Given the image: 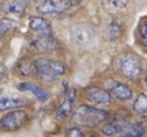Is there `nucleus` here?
<instances>
[{
    "mask_svg": "<svg viewBox=\"0 0 147 137\" xmlns=\"http://www.w3.org/2000/svg\"><path fill=\"white\" fill-rule=\"evenodd\" d=\"M74 96H76V93L73 90H69L66 93L63 102H62L59 110H57V117L59 118H66L67 115L71 113L72 107H73V102H74Z\"/></svg>",
    "mask_w": 147,
    "mask_h": 137,
    "instance_id": "2eb2a0df",
    "label": "nucleus"
},
{
    "mask_svg": "<svg viewBox=\"0 0 147 137\" xmlns=\"http://www.w3.org/2000/svg\"><path fill=\"white\" fill-rule=\"evenodd\" d=\"M138 34L141 44L147 47V21H142L138 28Z\"/></svg>",
    "mask_w": 147,
    "mask_h": 137,
    "instance_id": "412c9836",
    "label": "nucleus"
},
{
    "mask_svg": "<svg viewBox=\"0 0 147 137\" xmlns=\"http://www.w3.org/2000/svg\"><path fill=\"white\" fill-rule=\"evenodd\" d=\"M18 90L20 91H30L35 96V98L40 102H46L49 99V93L46 92L44 89H41L40 86H36L34 84L21 83L18 85Z\"/></svg>",
    "mask_w": 147,
    "mask_h": 137,
    "instance_id": "f8f14e48",
    "label": "nucleus"
},
{
    "mask_svg": "<svg viewBox=\"0 0 147 137\" xmlns=\"http://www.w3.org/2000/svg\"><path fill=\"white\" fill-rule=\"evenodd\" d=\"M66 137H84V135L78 128H72L67 131Z\"/></svg>",
    "mask_w": 147,
    "mask_h": 137,
    "instance_id": "4be33fe9",
    "label": "nucleus"
},
{
    "mask_svg": "<svg viewBox=\"0 0 147 137\" xmlns=\"http://www.w3.org/2000/svg\"><path fill=\"white\" fill-rule=\"evenodd\" d=\"M107 89H108V93L112 95L113 97L125 101V99H130L133 97V92L131 90L124 84H120L118 81H109L107 84Z\"/></svg>",
    "mask_w": 147,
    "mask_h": 137,
    "instance_id": "9d476101",
    "label": "nucleus"
},
{
    "mask_svg": "<svg viewBox=\"0 0 147 137\" xmlns=\"http://www.w3.org/2000/svg\"><path fill=\"white\" fill-rule=\"evenodd\" d=\"M71 6L69 0H43L36 10L43 15H56L67 11Z\"/></svg>",
    "mask_w": 147,
    "mask_h": 137,
    "instance_id": "423d86ee",
    "label": "nucleus"
},
{
    "mask_svg": "<svg viewBox=\"0 0 147 137\" xmlns=\"http://www.w3.org/2000/svg\"><path fill=\"white\" fill-rule=\"evenodd\" d=\"M18 72L21 73L22 75H32L33 73L35 72V66H34V62L32 61H22L18 66Z\"/></svg>",
    "mask_w": 147,
    "mask_h": 137,
    "instance_id": "6ab92c4d",
    "label": "nucleus"
},
{
    "mask_svg": "<svg viewBox=\"0 0 147 137\" xmlns=\"http://www.w3.org/2000/svg\"><path fill=\"white\" fill-rule=\"evenodd\" d=\"M23 106H26V101L23 98L13 96H0V112L21 108Z\"/></svg>",
    "mask_w": 147,
    "mask_h": 137,
    "instance_id": "ddd939ff",
    "label": "nucleus"
},
{
    "mask_svg": "<svg viewBox=\"0 0 147 137\" xmlns=\"http://www.w3.org/2000/svg\"><path fill=\"white\" fill-rule=\"evenodd\" d=\"M145 132V129H144V125L142 124H136L131 128L128 132L123 134L122 136L119 137H141Z\"/></svg>",
    "mask_w": 147,
    "mask_h": 137,
    "instance_id": "aec40b11",
    "label": "nucleus"
},
{
    "mask_svg": "<svg viewBox=\"0 0 147 137\" xmlns=\"http://www.w3.org/2000/svg\"><path fill=\"white\" fill-rule=\"evenodd\" d=\"M114 67L118 73H120L123 77L130 79V80L138 79L142 73V66H141L140 60L136 56L130 54L120 55L115 60Z\"/></svg>",
    "mask_w": 147,
    "mask_h": 137,
    "instance_id": "7ed1b4c3",
    "label": "nucleus"
},
{
    "mask_svg": "<svg viewBox=\"0 0 147 137\" xmlns=\"http://www.w3.org/2000/svg\"><path fill=\"white\" fill-rule=\"evenodd\" d=\"M15 27H16V22L13 19H10V18L0 19V38H3L5 34H7Z\"/></svg>",
    "mask_w": 147,
    "mask_h": 137,
    "instance_id": "a211bd4d",
    "label": "nucleus"
},
{
    "mask_svg": "<svg viewBox=\"0 0 147 137\" xmlns=\"http://www.w3.org/2000/svg\"><path fill=\"white\" fill-rule=\"evenodd\" d=\"M69 1H72V0H69ZM77 1H78V3H79V1H80V0H77Z\"/></svg>",
    "mask_w": 147,
    "mask_h": 137,
    "instance_id": "5701e85b",
    "label": "nucleus"
},
{
    "mask_svg": "<svg viewBox=\"0 0 147 137\" xmlns=\"http://www.w3.org/2000/svg\"><path fill=\"white\" fill-rule=\"evenodd\" d=\"M146 81H147V77H146Z\"/></svg>",
    "mask_w": 147,
    "mask_h": 137,
    "instance_id": "393cba45",
    "label": "nucleus"
},
{
    "mask_svg": "<svg viewBox=\"0 0 147 137\" xmlns=\"http://www.w3.org/2000/svg\"><path fill=\"white\" fill-rule=\"evenodd\" d=\"M129 126V120L124 117H115L113 120H111L109 123L102 128V132L106 136H114L120 134L122 131H124Z\"/></svg>",
    "mask_w": 147,
    "mask_h": 137,
    "instance_id": "6e6552de",
    "label": "nucleus"
},
{
    "mask_svg": "<svg viewBox=\"0 0 147 137\" xmlns=\"http://www.w3.org/2000/svg\"><path fill=\"white\" fill-rule=\"evenodd\" d=\"M96 30L90 24H77L71 29V40L77 47L85 49L95 44L96 41Z\"/></svg>",
    "mask_w": 147,
    "mask_h": 137,
    "instance_id": "20e7f679",
    "label": "nucleus"
},
{
    "mask_svg": "<svg viewBox=\"0 0 147 137\" xmlns=\"http://www.w3.org/2000/svg\"><path fill=\"white\" fill-rule=\"evenodd\" d=\"M28 0H7L1 6L3 12L21 16L28 6Z\"/></svg>",
    "mask_w": 147,
    "mask_h": 137,
    "instance_id": "9b49d317",
    "label": "nucleus"
},
{
    "mask_svg": "<svg viewBox=\"0 0 147 137\" xmlns=\"http://www.w3.org/2000/svg\"><path fill=\"white\" fill-rule=\"evenodd\" d=\"M91 137H98V136H91Z\"/></svg>",
    "mask_w": 147,
    "mask_h": 137,
    "instance_id": "b1692460",
    "label": "nucleus"
},
{
    "mask_svg": "<svg viewBox=\"0 0 147 137\" xmlns=\"http://www.w3.org/2000/svg\"><path fill=\"white\" fill-rule=\"evenodd\" d=\"M29 28L36 32L38 34H45V33H51V27L50 23L46 19L41 17H30L29 21Z\"/></svg>",
    "mask_w": 147,
    "mask_h": 137,
    "instance_id": "4468645a",
    "label": "nucleus"
},
{
    "mask_svg": "<svg viewBox=\"0 0 147 137\" xmlns=\"http://www.w3.org/2000/svg\"><path fill=\"white\" fill-rule=\"evenodd\" d=\"M32 45L39 51H54L59 47L57 40L52 36L51 33H45V34H38V36L32 40Z\"/></svg>",
    "mask_w": 147,
    "mask_h": 137,
    "instance_id": "0eeeda50",
    "label": "nucleus"
},
{
    "mask_svg": "<svg viewBox=\"0 0 147 137\" xmlns=\"http://www.w3.org/2000/svg\"><path fill=\"white\" fill-rule=\"evenodd\" d=\"M28 114L24 110H12L0 119V129L4 131H16L27 123Z\"/></svg>",
    "mask_w": 147,
    "mask_h": 137,
    "instance_id": "39448f33",
    "label": "nucleus"
},
{
    "mask_svg": "<svg viewBox=\"0 0 147 137\" xmlns=\"http://www.w3.org/2000/svg\"><path fill=\"white\" fill-rule=\"evenodd\" d=\"M123 32V24L119 19H113L108 28V36L111 40H117Z\"/></svg>",
    "mask_w": 147,
    "mask_h": 137,
    "instance_id": "dca6fc26",
    "label": "nucleus"
},
{
    "mask_svg": "<svg viewBox=\"0 0 147 137\" xmlns=\"http://www.w3.org/2000/svg\"><path fill=\"white\" fill-rule=\"evenodd\" d=\"M134 110L136 113H145L147 112V95L141 93L134 102Z\"/></svg>",
    "mask_w": 147,
    "mask_h": 137,
    "instance_id": "f3484780",
    "label": "nucleus"
},
{
    "mask_svg": "<svg viewBox=\"0 0 147 137\" xmlns=\"http://www.w3.org/2000/svg\"><path fill=\"white\" fill-rule=\"evenodd\" d=\"M34 66L35 73L44 81H54L57 78L66 74L67 72V68L63 63L54 60L39 58L34 61Z\"/></svg>",
    "mask_w": 147,
    "mask_h": 137,
    "instance_id": "f257e3e1",
    "label": "nucleus"
},
{
    "mask_svg": "<svg viewBox=\"0 0 147 137\" xmlns=\"http://www.w3.org/2000/svg\"><path fill=\"white\" fill-rule=\"evenodd\" d=\"M108 113L103 109H98L91 106H80L73 114V122L80 125L96 126L107 119Z\"/></svg>",
    "mask_w": 147,
    "mask_h": 137,
    "instance_id": "f03ea898",
    "label": "nucleus"
},
{
    "mask_svg": "<svg viewBox=\"0 0 147 137\" xmlns=\"http://www.w3.org/2000/svg\"><path fill=\"white\" fill-rule=\"evenodd\" d=\"M86 95L91 102L102 106H109L111 104V95L107 90H103L101 87H89L86 89Z\"/></svg>",
    "mask_w": 147,
    "mask_h": 137,
    "instance_id": "1a4fd4ad",
    "label": "nucleus"
}]
</instances>
